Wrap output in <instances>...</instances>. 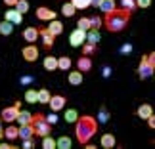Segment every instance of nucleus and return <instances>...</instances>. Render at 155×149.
I'll use <instances>...</instances> for the list:
<instances>
[{
    "label": "nucleus",
    "instance_id": "nucleus-21",
    "mask_svg": "<svg viewBox=\"0 0 155 149\" xmlns=\"http://www.w3.org/2000/svg\"><path fill=\"white\" fill-rule=\"evenodd\" d=\"M71 65H73V61H71V57H69V56H61V57H58V69H59V71H69V69H71Z\"/></svg>",
    "mask_w": 155,
    "mask_h": 149
},
{
    "label": "nucleus",
    "instance_id": "nucleus-23",
    "mask_svg": "<svg viewBox=\"0 0 155 149\" xmlns=\"http://www.w3.org/2000/svg\"><path fill=\"white\" fill-rule=\"evenodd\" d=\"M12 33H14V23L2 19L0 21V34H2V37H8V34H12Z\"/></svg>",
    "mask_w": 155,
    "mask_h": 149
},
{
    "label": "nucleus",
    "instance_id": "nucleus-25",
    "mask_svg": "<svg viewBox=\"0 0 155 149\" xmlns=\"http://www.w3.org/2000/svg\"><path fill=\"white\" fill-rule=\"evenodd\" d=\"M71 145H73V141H71L69 136H61V138L56 140V147L58 149H71Z\"/></svg>",
    "mask_w": 155,
    "mask_h": 149
},
{
    "label": "nucleus",
    "instance_id": "nucleus-1",
    "mask_svg": "<svg viewBox=\"0 0 155 149\" xmlns=\"http://www.w3.org/2000/svg\"><path fill=\"white\" fill-rule=\"evenodd\" d=\"M98 121L96 117H90V115H81L79 118L75 121V138L81 145L88 144L98 132Z\"/></svg>",
    "mask_w": 155,
    "mask_h": 149
},
{
    "label": "nucleus",
    "instance_id": "nucleus-15",
    "mask_svg": "<svg viewBox=\"0 0 155 149\" xmlns=\"http://www.w3.org/2000/svg\"><path fill=\"white\" fill-rule=\"evenodd\" d=\"M67 80H69V84H71V86H79V84H82L84 76H82V73H81L79 69H77V71H71V73H69Z\"/></svg>",
    "mask_w": 155,
    "mask_h": 149
},
{
    "label": "nucleus",
    "instance_id": "nucleus-36",
    "mask_svg": "<svg viewBox=\"0 0 155 149\" xmlns=\"http://www.w3.org/2000/svg\"><path fill=\"white\" fill-rule=\"evenodd\" d=\"M77 27L82 29V31H88V29H90V21H88V17H79V21H77Z\"/></svg>",
    "mask_w": 155,
    "mask_h": 149
},
{
    "label": "nucleus",
    "instance_id": "nucleus-37",
    "mask_svg": "<svg viewBox=\"0 0 155 149\" xmlns=\"http://www.w3.org/2000/svg\"><path fill=\"white\" fill-rule=\"evenodd\" d=\"M121 8L128 10V11L136 10V0H121Z\"/></svg>",
    "mask_w": 155,
    "mask_h": 149
},
{
    "label": "nucleus",
    "instance_id": "nucleus-43",
    "mask_svg": "<svg viewBox=\"0 0 155 149\" xmlns=\"http://www.w3.org/2000/svg\"><path fill=\"white\" fill-rule=\"evenodd\" d=\"M31 82H33V76H23V79H21V84H23V86L31 84Z\"/></svg>",
    "mask_w": 155,
    "mask_h": 149
},
{
    "label": "nucleus",
    "instance_id": "nucleus-31",
    "mask_svg": "<svg viewBox=\"0 0 155 149\" xmlns=\"http://www.w3.org/2000/svg\"><path fill=\"white\" fill-rule=\"evenodd\" d=\"M77 118H79V113H77V109H67V111H65V122L75 124Z\"/></svg>",
    "mask_w": 155,
    "mask_h": 149
},
{
    "label": "nucleus",
    "instance_id": "nucleus-47",
    "mask_svg": "<svg viewBox=\"0 0 155 149\" xmlns=\"http://www.w3.org/2000/svg\"><path fill=\"white\" fill-rule=\"evenodd\" d=\"M100 2H102V0H90V6H94V8H98V6H100Z\"/></svg>",
    "mask_w": 155,
    "mask_h": 149
},
{
    "label": "nucleus",
    "instance_id": "nucleus-6",
    "mask_svg": "<svg viewBox=\"0 0 155 149\" xmlns=\"http://www.w3.org/2000/svg\"><path fill=\"white\" fill-rule=\"evenodd\" d=\"M86 40V31H82V29L77 27L73 33L69 34V44L73 46V48H79V46H82V42Z\"/></svg>",
    "mask_w": 155,
    "mask_h": 149
},
{
    "label": "nucleus",
    "instance_id": "nucleus-19",
    "mask_svg": "<svg viewBox=\"0 0 155 149\" xmlns=\"http://www.w3.org/2000/svg\"><path fill=\"white\" fill-rule=\"evenodd\" d=\"M33 136H35V132H33L31 124H19V140H29Z\"/></svg>",
    "mask_w": 155,
    "mask_h": 149
},
{
    "label": "nucleus",
    "instance_id": "nucleus-11",
    "mask_svg": "<svg viewBox=\"0 0 155 149\" xmlns=\"http://www.w3.org/2000/svg\"><path fill=\"white\" fill-rule=\"evenodd\" d=\"M4 19L10 21V23H14V25H19V23L23 21V14H19L15 8H10V10L4 14Z\"/></svg>",
    "mask_w": 155,
    "mask_h": 149
},
{
    "label": "nucleus",
    "instance_id": "nucleus-10",
    "mask_svg": "<svg viewBox=\"0 0 155 149\" xmlns=\"http://www.w3.org/2000/svg\"><path fill=\"white\" fill-rule=\"evenodd\" d=\"M38 37L40 38H42V44H44V48H52V46H54V38H56V37H54V34L48 31V27H42V29H38Z\"/></svg>",
    "mask_w": 155,
    "mask_h": 149
},
{
    "label": "nucleus",
    "instance_id": "nucleus-16",
    "mask_svg": "<svg viewBox=\"0 0 155 149\" xmlns=\"http://www.w3.org/2000/svg\"><path fill=\"white\" fill-rule=\"evenodd\" d=\"M136 115H138L140 118H144V121H146V118L150 117V115H153V107H151L150 103H142V105L138 107V109H136Z\"/></svg>",
    "mask_w": 155,
    "mask_h": 149
},
{
    "label": "nucleus",
    "instance_id": "nucleus-28",
    "mask_svg": "<svg viewBox=\"0 0 155 149\" xmlns=\"http://www.w3.org/2000/svg\"><path fill=\"white\" fill-rule=\"evenodd\" d=\"M96 46L98 44H92V42H86V40H84V42H82V56H92V53H96Z\"/></svg>",
    "mask_w": 155,
    "mask_h": 149
},
{
    "label": "nucleus",
    "instance_id": "nucleus-40",
    "mask_svg": "<svg viewBox=\"0 0 155 149\" xmlns=\"http://www.w3.org/2000/svg\"><path fill=\"white\" fill-rule=\"evenodd\" d=\"M23 147H25V149H33V147H35V141H33V138H29V140H23Z\"/></svg>",
    "mask_w": 155,
    "mask_h": 149
},
{
    "label": "nucleus",
    "instance_id": "nucleus-9",
    "mask_svg": "<svg viewBox=\"0 0 155 149\" xmlns=\"http://www.w3.org/2000/svg\"><path fill=\"white\" fill-rule=\"evenodd\" d=\"M35 15H37V19H40V21H52L54 17H58L56 11H54L52 8H46V6H40V8H37Z\"/></svg>",
    "mask_w": 155,
    "mask_h": 149
},
{
    "label": "nucleus",
    "instance_id": "nucleus-38",
    "mask_svg": "<svg viewBox=\"0 0 155 149\" xmlns=\"http://www.w3.org/2000/svg\"><path fill=\"white\" fill-rule=\"evenodd\" d=\"M150 6H151V0H136V8L146 10V8H150Z\"/></svg>",
    "mask_w": 155,
    "mask_h": 149
},
{
    "label": "nucleus",
    "instance_id": "nucleus-3",
    "mask_svg": "<svg viewBox=\"0 0 155 149\" xmlns=\"http://www.w3.org/2000/svg\"><path fill=\"white\" fill-rule=\"evenodd\" d=\"M155 73V53H146V56H142L140 59V65H138V76L142 80L146 79H151Z\"/></svg>",
    "mask_w": 155,
    "mask_h": 149
},
{
    "label": "nucleus",
    "instance_id": "nucleus-42",
    "mask_svg": "<svg viewBox=\"0 0 155 149\" xmlns=\"http://www.w3.org/2000/svg\"><path fill=\"white\" fill-rule=\"evenodd\" d=\"M121 52H123V53H130V52H132V46H130L128 42H127V44H123V48H121Z\"/></svg>",
    "mask_w": 155,
    "mask_h": 149
},
{
    "label": "nucleus",
    "instance_id": "nucleus-45",
    "mask_svg": "<svg viewBox=\"0 0 155 149\" xmlns=\"http://www.w3.org/2000/svg\"><path fill=\"white\" fill-rule=\"evenodd\" d=\"M102 75H104V76H109V75H111V69H109V67H104V69H102Z\"/></svg>",
    "mask_w": 155,
    "mask_h": 149
},
{
    "label": "nucleus",
    "instance_id": "nucleus-29",
    "mask_svg": "<svg viewBox=\"0 0 155 149\" xmlns=\"http://www.w3.org/2000/svg\"><path fill=\"white\" fill-rule=\"evenodd\" d=\"M88 21H90V29H96V31H100V27L104 25V19L100 15H90Z\"/></svg>",
    "mask_w": 155,
    "mask_h": 149
},
{
    "label": "nucleus",
    "instance_id": "nucleus-34",
    "mask_svg": "<svg viewBox=\"0 0 155 149\" xmlns=\"http://www.w3.org/2000/svg\"><path fill=\"white\" fill-rule=\"evenodd\" d=\"M14 8L19 11V14H27L29 11V0H17V4L14 6Z\"/></svg>",
    "mask_w": 155,
    "mask_h": 149
},
{
    "label": "nucleus",
    "instance_id": "nucleus-8",
    "mask_svg": "<svg viewBox=\"0 0 155 149\" xmlns=\"http://www.w3.org/2000/svg\"><path fill=\"white\" fill-rule=\"evenodd\" d=\"M21 57L25 59V61H29V63L37 61V59H38V48H37V46H35L33 42H31V44H27L25 48L21 50Z\"/></svg>",
    "mask_w": 155,
    "mask_h": 149
},
{
    "label": "nucleus",
    "instance_id": "nucleus-33",
    "mask_svg": "<svg viewBox=\"0 0 155 149\" xmlns=\"http://www.w3.org/2000/svg\"><path fill=\"white\" fill-rule=\"evenodd\" d=\"M69 2L75 6V10H86V8H90V0H69Z\"/></svg>",
    "mask_w": 155,
    "mask_h": 149
},
{
    "label": "nucleus",
    "instance_id": "nucleus-27",
    "mask_svg": "<svg viewBox=\"0 0 155 149\" xmlns=\"http://www.w3.org/2000/svg\"><path fill=\"white\" fill-rule=\"evenodd\" d=\"M50 96H52V94L46 90V88H42V90H37V101H38V103H48V101H50Z\"/></svg>",
    "mask_w": 155,
    "mask_h": 149
},
{
    "label": "nucleus",
    "instance_id": "nucleus-41",
    "mask_svg": "<svg viewBox=\"0 0 155 149\" xmlns=\"http://www.w3.org/2000/svg\"><path fill=\"white\" fill-rule=\"evenodd\" d=\"M146 121H147V126L153 130V128H155V117H153V115H150V117L146 118Z\"/></svg>",
    "mask_w": 155,
    "mask_h": 149
},
{
    "label": "nucleus",
    "instance_id": "nucleus-7",
    "mask_svg": "<svg viewBox=\"0 0 155 149\" xmlns=\"http://www.w3.org/2000/svg\"><path fill=\"white\" fill-rule=\"evenodd\" d=\"M48 105H50V109L54 113H59L63 109L65 105H67V98L61 96V94H56V96H50V101H48Z\"/></svg>",
    "mask_w": 155,
    "mask_h": 149
},
{
    "label": "nucleus",
    "instance_id": "nucleus-22",
    "mask_svg": "<svg viewBox=\"0 0 155 149\" xmlns=\"http://www.w3.org/2000/svg\"><path fill=\"white\" fill-rule=\"evenodd\" d=\"M98 8L102 10L104 14H109V11H113V10L117 8V2H115V0H102Z\"/></svg>",
    "mask_w": 155,
    "mask_h": 149
},
{
    "label": "nucleus",
    "instance_id": "nucleus-14",
    "mask_svg": "<svg viewBox=\"0 0 155 149\" xmlns=\"http://www.w3.org/2000/svg\"><path fill=\"white\" fill-rule=\"evenodd\" d=\"M4 138L6 140H17L19 138V126H14V122H10L8 128H4Z\"/></svg>",
    "mask_w": 155,
    "mask_h": 149
},
{
    "label": "nucleus",
    "instance_id": "nucleus-35",
    "mask_svg": "<svg viewBox=\"0 0 155 149\" xmlns=\"http://www.w3.org/2000/svg\"><path fill=\"white\" fill-rule=\"evenodd\" d=\"M25 101L27 103H37V90H33V88H29V90L25 92Z\"/></svg>",
    "mask_w": 155,
    "mask_h": 149
},
{
    "label": "nucleus",
    "instance_id": "nucleus-39",
    "mask_svg": "<svg viewBox=\"0 0 155 149\" xmlns=\"http://www.w3.org/2000/svg\"><path fill=\"white\" fill-rule=\"evenodd\" d=\"M46 117V121H48V124H56L58 122V113H50V115H44Z\"/></svg>",
    "mask_w": 155,
    "mask_h": 149
},
{
    "label": "nucleus",
    "instance_id": "nucleus-4",
    "mask_svg": "<svg viewBox=\"0 0 155 149\" xmlns=\"http://www.w3.org/2000/svg\"><path fill=\"white\" fill-rule=\"evenodd\" d=\"M31 126H33V132L35 136H48L52 132V124H48V121H46V117L42 115V113H35L33 118H31Z\"/></svg>",
    "mask_w": 155,
    "mask_h": 149
},
{
    "label": "nucleus",
    "instance_id": "nucleus-5",
    "mask_svg": "<svg viewBox=\"0 0 155 149\" xmlns=\"http://www.w3.org/2000/svg\"><path fill=\"white\" fill-rule=\"evenodd\" d=\"M19 107H21V101H15L14 105H10V107H4L2 111H0V121L2 122H15V118H17V113H19Z\"/></svg>",
    "mask_w": 155,
    "mask_h": 149
},
{
    "label": "nucleus",
    "instance_id": "nucleus-13",
    "mask_svg": "<svg viewBox=\"0 0 155 149\" xmlns=\"http://www.w3.org/2000/svg\"><path fill=\"white\" fill-rule=\"evenodd\" d=\"M100 145H102L104 149H113V147L117 145V140H115V136H113V134H109V132H107V134H104V136H102V140H100Z\"/></svg>",
    "mask_w": 155,
    "mask_h": 149
},
{
    "label": "nucleus",
    "instance_id": "nucleus-2",
    "mask_svg": "<svg viewBox=\"0 0 155 149\" xmlns=\"http://www.w3.org/2000/svg\"><path fill=\"white\" fill-rule=\"evenodd\" d=\"M130 15H132V11L124 10V8H115L113 11H109V14H105V29L109 33H121L124 27L128 25L130 21Z\"/></svg>",
    "mask_w": 155,
    "mask_h": 149
},
{
    "label": "nucleus",
    "instance_id": "nucleus-26",
    "mask_svg": "<svg viewBox=\"0 0 155 149\" xmlns=\"http://www.w3.org/2000/svg\"><path fill=\"white\" fill-rule=\"evenodd\" d=\"M109 111H107V107L104 105V107H100V113H98V118H96V121H98V124H105L107 121H109Z\"/></svg>",
    "mask_w": 155,
    "mask_h": 149
},
{
    "label": "nucleus",
    "instance_id": "nucleus-30",
    "mask_svg": "<svg viewBox=\"0 0 155 149\" xmlns=\"http://www.w3.org/2000/svg\"><path fill=\"white\" fill-rule=\"evenodd\" d=\"M75 11H77V10H75V6L71 4V2H65V4L61 6V14H63L65 17H73Z\"/></svg>",
    "mask_w": 155,
    "mask_h": 149
},
{
    "label": "nucleus",
    "instance_id": "nucleus-46",
    "mask_svg": "<svg viewBox=\"0 0 155 149\" xmlns=\"http://www.w3.org/2000/svg\"><path fill=\"white\" fill-rule=\"evenodd\" d=\"M14 145L12 144H8V141H4V144H0V149H12Z\"/></svg>",
    "mask_w": 155,
    "mask_h": 149
},
{
    "label": "nucleus",
    "instance_id": "nucleus-12",
    "mask_svg": "<svg viewBox=\"0 0 155 149\" xmlns=\"http://www.w3.org/2000/svg\"><path fill=\"white\" fill-rule=\"evenodd\" d=\"M77 69L81 71V73H88V71L92 69V59H90V56H81L79 59H77Z\"/></svg>",
    "mask_w": 155,
    "mask_h": 149
},
{
    "label": "nucleus",
    "instance_id": "nucleus-18",
    "mask_svg": "<svg viewBox=\"0 0 155 149\" xmlns=\"http://www.w3.org/2000/svg\"><path fill=\"white\" fill-rule=\"evenodd\" d=\"M31 118H33V115H31L27 109H19L15 122H17V124H31Z\"/></svg>",
    "mask_w": 155,
    "mask_h": 149
},
{
    "label": "nucleus",
    "instance_id": "nucleus-44",
    "mask_svg": "<svg viewBox=\"0 0 155 149\" xmlns=\"http://www.w3.org/2000/svg\"><path fill=\"white\" fill-rule=\"evenodd\" d=\"M4 4L8 6V8H14V6L17 4V0H4Z\"/></svg>",
    "mask_w": 155,
    "mask_h": 149
},
{
    "label": "nucleus",
    "instance_id": "nucleus-20",
    "mask_svg": "<svg viewBox=\"0 0 155 149\" xmlns=\"http://www.w3.org/2000/svg\"><path fill=\"white\" fill-rule=\"evenodd\" d=\"M48 31L54 34V37H58V34H61V33H63V23H61V21H58V19H52V21H50V25H48Z\"/></svg>",
    "mask_w": 155,
    "mask_h": 149
},
{
    "label": "nucleus",
    "instance_id": "nucleus-17",
    "mask_svg": "<svg viewBox=\"0 0 155 149\" xmlns=\"http://www.w3.org/2000/svg\"><path fill=\"white\" fill-rule=\"evenodd\" d=\"M23 38H25L29 44L35 42V40L38 38V29H37V27H27L25 31H23Z\"/></svg>",
    "mask_w": 155,
    "mask_h": 149
},
{
    "label": "nucleus",
    "instance_id": "nucleus-24",
    "mask_svg": "<svg viewBox=\"0 0 155 149\" xmlns=\"http://www.w3.org/2000/svg\"><path fill=\"white\" fill-rule=\"evenodd\" d=\"M42 65H44V69H46V71H56V69H58V57H54V56H46Z\"/></svg>",
    "mask_w": 155,
    "mask_h": 149
},
{
    "label": "nucleus",
    "instance_id": "nucleus-32",
    "mask_svg": "<svg viewBox=\"0 0 155 149\" xmlns=\"http://www.w3.org/2000/svg\"><path fill=\"white\" fill-rule=\"evenodd\" d=\"M42 147L44 149H56V140L52 138V136H42Z\"/></svg>",
    "mask_w": 155,
    "mask_h": 149
},
{
    "label": "nucleus",
    "instance_id": "nucleus-48",
    "mask_svg": "<svg viewBox=\"0 0 155 149\" xmlns=\"http://www.w3.org/2000/svg\"><path fill=\"white\" fill-rule=\"evenodd\" d=\"M0 138H4V128H2V124H0Z\"/></svg>",
    "mask_w": 155,
    "mask_h": 149
}]
</instances>
